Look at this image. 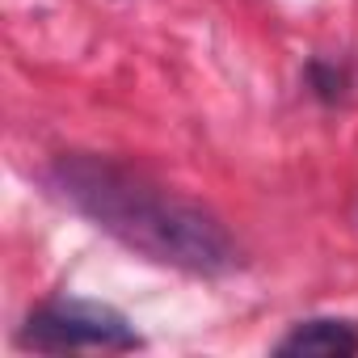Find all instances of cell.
Wrapping results in <instances>:
<instances>
[{"label":"cell","instance_id":"cell-1","mask_svg":"<svg viewBox=\"0 0 358 358\" xmlns=\"http://www.w3.org/2000/svg\"><path fill=\"white\" fill-rule=\"evenodd\" d=\"M51 190L93 228L110 232L118 245L156 266L215 278L241 262L236 241L203 203L160 186L156 177L114 156L64 152L51 164Z\"/></svg>","mask_w":358,"mask_h":358},{"label":"cell","instance_id":"cell-2","mask_svg":"<svg viewBox=\"0 0 358 358\" xmlns=\"http://www.w3.org/2000/svg\"><path fill=\"white\" fill-rule=\"evenodd\" d=\"M17 345L38 350V354H76V350L131 354V350H143V337L110 303H97V299H47L26 316L22 333H17Z\"/></svg>","mask_w":358,"mask_h":358},{"label":"cell","instance_id":"cell-3","mask_svg":"<svg viewBox=\"0 0 358 358\" xmlns=\"http://www.w3.org/2000/svg\"><path fill=\"white\" fill-rule=\"evenodd\" d=\"M274 354H282V358H350V354H358V320H341V316L299 320L274 345Z\"/></svg>","mask_w":358,"mask_h":358},{"label":"cell","instance_id":"cell-4","mask_svg":"<svg viewBox=\"0 0 358 358\" xmlns=\"http://www.w3.org/2000/svg\"><path fill=\"white\" fill-rule=\"evenodd\" d=\"M308 85H312V93L320 101H341L345 89H350V72L341 64H333V59H312L308 64Z\"/></svg>","mask_w":358,"mask_h":358}]
</instances>
